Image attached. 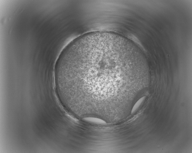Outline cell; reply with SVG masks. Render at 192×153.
Masks as SVG:
<instances>
[{
    "instance_id": "obj_1",
    "label": "cell",
    "mask_w": 192,
    "mask_h": 153,
    "mask_svg": "<svg viewBox=\"0 0 192 153\" xmlns=\"http://www.w3.org/2000/svg\"><path fill=\"white\" fill-rule=\"evenodd\" d=\"M141 78L138 60L127 43L107 32L90 33L71 42L55 68V82L65 101L85 111L105 110L123 83Z\"/></svg>"
},
{
    "instance_id": "obj_2",
    "label": "cell",
    "mask_w": 192,
    "mask_h": 153,
    "mask_svg": "<svg viewBox=\"0 0 192 153\" xmlns=\"http://www.w3.org/2000/svg\"><path fill=\"white\" fill-rule=\"evenodd\" d=\"M82 120L88 123L98 125H105L107 124L106 122L104 120L96 117H85L83 118Z\"/></svg>"
},
{
    "instance_id": "obj_3",
    "label": "cell",
    "mask_w": 192,
    "mask_h": 153,
    "mask_svg": "<svg viewBox=\"0 0 192 153\" xmlns=\"http://www.w3.org/2000/svg\"><path fill=\"white\" fill-rule=\"evenodd\" d=\"M146 98V96H143L140 98L135 104L131 111V113L133 114L135 112L141 104L143 103Z\"/></svg>"
}]
</instances>
